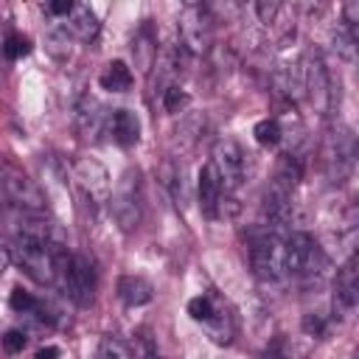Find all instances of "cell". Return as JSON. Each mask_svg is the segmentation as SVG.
Returning <instances> with one entry per match:
<instances>
[{
  "label": "cell",
  "mask_w": 359,
  "mask_h": 359,
  "mask_svg": "<svg viewBox=\"0 0 359 359\" xmlns=\"http://www.w3.org/2000/svg\"><path fill=\"white\" fill-rule=\"evenodd\" d=\"M76 180H79V188H81L84 202H90V205H98V202H104L112 194L109 177H107L104 165L95 163V160H90V157H84V160L76 163Z\"/></svg>",
  "instance_id": "obj_10"
},
{
  "label": "cell",
  "mask_w": 359,
  "mask_h": 359,
  "mask_svg": "<svg viewBox=\"0 0 359 359\" xmlns=\"http://www.w3.org/2000/svg\"><path fill=\"white\" fill-rule=\"evenodd\" d=\"M323 264L320 247L309 233L283 236V269L286 275H314Z\"/></svg>",
  "instance_id": "obj_6"
},
{
  "label": "cell",
  "mask_w": 359,
  "mask_h": 359,
  "mask_svg": "<svg viewBox=\"0 0 359 359\" xmlns=\"http://www.w3.org/2000/svg\"><path fill=\"white\" fill-rule=\"evenodd\" d=\"M353 45H356V36H353L345 25H339V28L334 31V48L342 53V59L353 62Z\"/></svg>",
  "instance_id": "obj_24"
},
{
  "label": "cell",
  "mask_w": 359,
  "mask_h": 359,
  "mask_svg": "<svg viewBox=\"0 0 359 359\" xmlns=\"http://www.w3.org/2000/svg\"><path fill=\"white\" fill-rule=\"evenodd\" d=\"M250 266L264 280H278L286 275L283 269V236L264 230L250 241Z\"/></svg>",
  "instance_id": "obj_4"
},
{
  "label": "cell",
  "mask_w": 359,
  "mask_h": 359,
  "mask_svg": "<svg viewBox=\"0 0 359 359\" xmlns=\"http://www.w3.org/2000/svg\"><path fill=\"white\" fill-rule=\"evenodd\" d=\"M185 104H188V95H185V90H180L177 84H171V87L163 90V107H165L168 112H180Z\"/></svg>",
  "instance_id": "obj_26"
},
{
  "label": "cell",
  "mask_w": 359,
  "mask_h": 359,
  "mask_svg": "<svg viewBox=\"0 0 359 359\" xmlns=\"http://www.w3.org/2000/svg\"><path fill=\"white\" fill-rule=\"evenodd\" d=\"M252 135H255V140L261 146H278V140H280V123L275 118H264V121L255 123Z\"/></svg>",
  "instance_id": "obj_22"
},
{
  "label": "cell",
  "mask_w": 359,
  "mask_h": 359,
  "mask_svg": "<svg viewBox=\"0 0 359 359\" xmlns=\"http://www.w3.org/2000/svg\"><path fill=\"white\" fill-rule=\"evenodd\" d=\"M8 261H11V255H8V252H3V250H0V275H3V272H6V269H8Z\"/></svg>",
  "instance_id": "obj_34"
},
{
  "label": "cell",
  "mask_w": 359,
  "mask_h": 359,
  "mask_svg": "<svg viewBox=\"0 0 359 359\" xmlns=\"http://www.w3.org/2000/svg\"><path fill=\"white\" fill-rule=\"evenodd\" d=\"M146 359H160V356H157V353H149V356H146Z\"/></svg>",
  "instance_id": "obj_35"
},
{
  "label": "cell",
  "mask_w": 359,
  "mask_h": 359,
  "mask_svg": "<svg viewBox=\"0 0 359 359\" xmlns=\"http://www.w3.org/2000/svg\"><path fill=\"white\" fill-rule=\"evenodd\" d=\"M76 126L81 132V137H95L101 129H104V109L95 98H81V104L76 107Z\"/></svg>",
  "instance_id": "obj_14"
},
{
  "label": "cell",
  "mask_w": 359,
  "mask_h": 359,
  "mask_svg": "<svg viewBox=\"0 0 359 359\" xmlns=\"http://www.w3.org/2000/svg\"><path fill=\"white\" fill-rule=\"evenodd\" d=\"M95 359H132V351L123 339L118 337H104L98 342V356Z\"/></svg>",
  "instance_id": "obj_21"
},
{
  "label": "cell",
  "mask_w": 359,
  "mask_h": 359,
  "mask_svg": "<svg viewBox=\"0 0 359 359\" xmlns=\"http://www.w3.org/2000/svg\"><path fill=\"white\" fill-rule=\"evenodd\" d=\"M101 87L109 90V93H126L132 87V70H129V65L121 62V59L109 62L104 67V73H101Z\"/></svg>",
  "instance_id": "obj_17"
},
{
  "label": "cell",
  "mask_w": 359,
  "mask_h": 359,
  "mask_svg": "<svg viewBox=\"0 0 359 359\" xmlns=\"http://www.w3.org/2000/svg\"><path fill=\"white\" fill-rule=\"evenodd\" d=\"M303 93L309 95L314 109L323 115L331 112V107L337 104V93L331 90V73L317 50H311L303 62Z\"/></svg>",
  "instance_id": "obj_5"
},
{
  "label": "cell",
  "mask_w": 359,
  "mask_h": 359,
  "mask_svg": "<svg viewBox=\"0 0 359 359\" xmlns=\"http://www.w3.org/2000/svg\"><path fill=\"white\" fill-rule=\"evenodd\" d=\"M353 160H356V137L348 126L337 123L328 129L325 135V146H323V163H325V171L331 177V182H342L351 168H353Z\"/></svg>",
  "instance_id": "obj_3"
},
{
  "label": "cell",
  "mask_w": 359,
  "mask_h": 359,
  "mask_svg": "<svg viewBox=\"0 0 359 359\" xmlns=\"http://www.w3.org/2000/svg\"><path fill=\"white\" fill-rule=\"evenodd\" d=\"M210 165L216 168L224 191H236L241 185V180H244V151L236 140H230V137L216 140Z\"/></svg>",
  "instance_id": "obj_8"
},
{
  "label": "cell",
  "mask_w": 359,
  "mask_h": 359,
  "mask_svg": "<svg viewBox=\"0 0 359 359\" xmlns=\"http://www.w3.org/2000/svg\"><path fill=\"white\" fill-rule=\"evenodd\" d=\"M180 45L191 53H208L213 45V20L205 6H185L180 17Z\"/></svg>",
  "instance_id": "obj_7"
},
{
  "label": "cell",
  "mask_w": 359,
  "mask_h": 359,
  "mask_svg": "<svg viewBox=\"0 0 359 359\" xmlns=\"http://www.w3.org/2000/svg\"><path fill=\"white\" fill-rule=\"evenodd\" d=\"M289 356V348H286V339L283 337H275L264 353V359H286Z\"/></svg>",
  "instance_id": "obj_30"
},
{
  "label": "cell",
  "mask_w": 359,
  "mask_h": 359,
  "mask_svg": "<svg viewBox=\"0 0 359 359\" xmlns=\"http://www.w3.org/2000/svg\"><path fill=\"white\" fill-rule=\"evenodd\" d=\"M300 182V163L292 157V154H283L280 160H278V165H275V180H272V185H278V188H283V191H294V185Z\"/></svg>",
  "instance_id": "obj_19"
},
{
  "label": "cell",
  "mask_w": 359,
  "mask_h": 359,
  "mask_svg": "<svg viewBox=\"0 0 359 359\" xmlns=\"http://www.w3.org/2000/svg\"><path fill=\"white\" fill-rule=\"evenodd\" d=\"M3 188H6L8 199L17 208H22L25 213H39L45 208V194L39 191V185L31 177H25L22 171H17V168H6Z\"/></svg>",
  "instance_id": "obj_9"
},
{
  "label": "cell",
  "mask_w": 359,
  "mask_h": 359,
  "mask_svg": "<svg viewBox=\"0 0 359 359\" xmlns=\"http://www.w3.org/2000/svg\"><path fill=\"white\" fill-rule=\"evenodd\" d=\"M8 303H11V309H14V311H20V314H31V311H36V309H39V300H36L31 292H25V289H14Z\"/></svg>",
  "instance_id": "obj_25"
},
{
  "label": "cell",
  "mask_w": 359,
  "mask_h": 359,
  "mask_svg": "<svg viewBox=\"0 0 359 359\" xmlns=\"http://www.w3.org/2000/svg\"><path fill=\"white\" fill-rule=\"evenodd\" d=\"M132 50L137 53V65H140V70H149V67H151V62L157 59V45H151V39H149L146 28H143V31L135 36Z\"/></svg>",
  "instance_id": "obj_20"
},
{
  "label": "cell",
  "mask_w": 359,
  "mask_h": 359,
  "mask_svg": "<svg viewBox=\"0 0 359 359\" xmlns=\"http://www.w3.org/2000/svg\"><path fill=\"white\" fill-rule=\"evenodd\" d=\"M3 53H6L8 59L28 56V53H31V42H28V36H22V34H8V36H6V45H3Z\"/></svg>",
  "instance_id": "obj_23"
},
{
  "label": "cell",
  "mask_w": 359,
  "mask_h": 359,
  "mask_svg": "<svg viewBox=\"0 0 359 359\" xmlns=\"http://www.w3.org/2000/svg\"><path fill=\"white\" fill-rule=\"evenodd\" d=\"M196 194H199V208H202V213H205L208 219H216V216H219V205H222L224 188H222V180H219V174H216V168H213L210 163L202 165V171H199Z\"/></svg>",
  "instance_id": "obj_11"
},
{
  "label": "cell",
  "mask_w": 359,
  "mask_h": 359,
  "mask_svg": "<svg viewBox=\"0 0 359 359\" xmlns=\"http://www.w3.org/2000/svg\"><path fill=\"white\" fill-rule=\"evenodd\" d=\"M278 3H255V11H258V17H261V22H272L275 20V14H278Z\"/></svg>",
  "instance_id": "obj_31"
},
{
  "label": "cell",
  "mask_w": 359,
  "mask_h": 359,
  "mask_svg": "<svg viewBox=\"0 0 359 359\" xmlns=\"http://www.w3.org/2000/svg\"><path fill=\"white\" fill-rule=\"evenodd\" d=\"M109 132L115 137V143L121 146H135L140 140V121L132 109H115L109 115Z\"/></svg>",
  "instance_id": "obj_13"
},
{
  "label": "cell",
  "mask_w": 359,
  "mask_h": 359,
  "mask_svg": "<svg viewBox=\"0 0 359 359\" xmlns=\"http://www.w3.org/2000/svg\"><path fill=\"white\" fill-rule=\"evenodd\" d=\"M109 210L118 222L121 230H135L140 224L143 216V182H140V171L137 168H126L115 185V191L109 194Z\"/></svg>",
  "instance_id": "obj_2"
},
{
  "label": "cell",
  "mask_w": 359,
  "mask_h": 359,
  "mask_svg": "<svg viewBox=\"0 0 359 359\" xmlns=\"http://www.w3.org/2000/svg\"><path fill=\"white\" fill-rule=\"evenodd\" d=\"M3 348H6L8 353H20V351L25 348V334H22V331H8V334L3 337Z\"/></svg>",
  "instance_id": "obj_28"
},
{
  "label": "cell",
  "mask_w": 359,
  "mask_h": 359,
  "mask_svg": "<svg viewBox=\"0 0 359 359\" xmlns=\"http://www.w3.org/2000/svg\"><path fill=\"white\" fill-rule=\"evenodd\" d=\"M188 314L196 320V323H205L210 314H213V303L208 300V297H194V300H188Z\"/></svg>",
  "instance_id": "obj_27"
},
{
  "label": "cell",
  "mask_w": 359,
  "mask_h": 359,
  "mask_svg": "<svg viewBox=\"0 0 359 359\" xmlns=\"http://www.w3.org/2000/svg\"><path fill=\"white\" fill-rule=\"evenodd\" d=\"M73 6H76V3H70V0H53V3H48V11H50L53 17H70Z\"/></svg>",
  "instance_id": "obj_32"
},
{
  "label": "cell",
  "mask_w": 359,
  "mask_h": 359,
  "mask_svg": "<svg viewBox=\"0 0 359 359\" xmlns=\"http://www.w3.org/2000/svg\"><path fill=\"white\" fill-rule=\"evenodd\" d=\"M118 297L126 306H143L151 300V283L140 275H123L118 280Z\"/></svg>",
  "instance_id": "obj_16"
},
{
  "label": "cell",
  "mask_w": 359,
  "mask_h": 359,
  "mask_svg": "<svg viewBox=\"0 0 359 359\" xmlns=\"http://www.w3.org/2000/svg\"><path fill=\"white\" fill-rule=\"evenodd\" d=\"M34 359H59V348H53V345H48V348H39Z\"/></svg>",
  "instance_id": "obj_33"
},
{
  "label": "cell",
  "mask_w": 359,
  "mask_h": 359,
  "mask_svg": "<svg viewBox=\"0 0 359 359\" xmlns=\"http://www.w3.org/2000/svg\"><path fill=\"white\" fill-rule=\"evenodd\" d=\"M334 289H337V300L345 309H353L356 306V300H359V269H356V258L353 255L339 266L337 280H334Z\"/></svg>",
  "instance_id": "obj_12"
},
{
  "label": "cell",
  "mask_w": 359,
  "mask_h": 359,
  "mask_svg": "<svg viewBox=\"0 0 359 359\" xmlns=\"http://www.w3.org/2000/svg\"><path fill=\"white\" fill-rule=\"evenodd\" d=\"M65 31H70V34H73L76 39H81V42H90V39L98 34V20H95L93 8H90V6H84V3L73 6V11H70V17H67Z\"/></svg>",
  "instance_id": "obj_15"
},
{
  "label": "cell",
  "mask_w": 359,
  "mask_h": 359,
  "mask_svg": "<svg viewBox=\"0 0 359 359\" xmlns=\"http://www.w3.org/2000/svg\"><path fill=\"white\" fill-rule=\"evenodd\" d=\"M303 331L311 334V337H320V334L325 331V320H323L320 314H306V317H303Z\"/></svg>",
  "instance_id": "obj_29"
},
{
  "label": "cell",
  "mask_w": 359,
  "mask_h": 359,
  "mask_svg": "<svg viewBox=\"0 0 359 359\" xmlns=\"http://www.w3.org/2000/svg\"><path fill=\"white\" fill-rule=\"evenodd\" d=\"M205 328H208V337L219 345H227L233 339V317L224 311V309H213V314L205 320Z\"/></svg>",
  "instance_id": "obj_18"
},
{
  "label": "cell",
  "mask_w": 359,
  "mask_h": 359,
  "mask_svg": "<svg viewBox=\"0 0 359 359\" xmlns=\"http://www.w3.org/2000/svg\"><path fill=\"white\" fill-rule=\"evenodd\" d=\"M53 266H56V283L65 289V294L76 306H90L95 297V269L93 261L81 252H67L65 244L53 247Z\"/></svg>",
  "instance_id": "obj_1"
}]
</instances>
